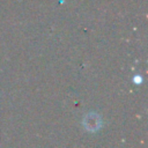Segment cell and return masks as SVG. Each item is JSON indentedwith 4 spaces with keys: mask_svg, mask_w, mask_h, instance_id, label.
<instances>
[{
    "mask_svg": "<svg viewBox=\"0 0 148 148\" xmlns=\"http://www.w3.org/2000/svg\"><path fill=\"white\" fill-rule=\"evenodd\" d=\"M83 126L89 132H96L102 126V119L101 117L95 112H89L83 118Z\"/></svg>",
    "mask_w": 148,
    "mask_h": 148,
    "instance_id": "1",
    "label": "cell"
},
{
    "mask_svg": "<svg viewBox=\"0 0 148 148\" xmlns=\"http://www.w3.org/2000/svg\"><path fill=\"white\" fill-rule=\"evenodd\" d=\"M134 81H135V82H140V81H141V77H140V76H135V77H134Z\"/></svg>",
    "mask_w": 148,
    "mask_h": 148,
    "instance_id": "2",
    "label": "cell"
}]
</instances>
